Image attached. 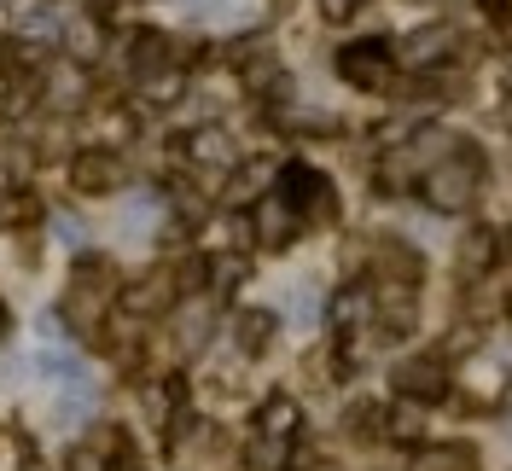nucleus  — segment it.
Masks as SVG:
<instances>
[{"label":"nucleus","mask_w":512,"mask_h":471,"mask_svg":"<svg viewBox=\"0 0 512 471\" xmlns=\"http://www.w3.org/2000/svg\"><path fill=\"white\" fill-rule=\"evenodd\" d=\"M425 198H431L437 210H466V204H472V169H466V163L431 169V175H425Z\"/></svg>","instance_id":"obj_1"},{"label":"nucleus","mask_w":512,"mask_h":471,"mask_svg":"<svg viewBox=\"0 0 512 471\" xmlns=\"http://www.w3.org/2000/svg\"><path fill=\"white\" fill-rule=\"evenodd\" d=\"M384 53H390V41H361V47H350V53L338 59V70L350 76L355 88H379V82H384V64H390Z\"/></svg>","instance_id":"obj_2"},{"label":"nucleus","mask_w":512,"mask_h":471,"mask_svg":"<svg viewBox=\"0 0 512 471\" xmlns=\"http://www.w3.org/2000/svg\"><path fill=\"white\" fill-rule=\"evenodd\" d=\"M291 431H297V402L291 396H268L262 413H256V437L268 442V448H286Z\"/></svg>","instance_id":"obj_3"},{"label":"nucleus","mask_w":512,"mask_h":471,"mask_svg":"<svg viewBox=\"0 0 512 471\" xmlns=\"http://www.w3.org/2000/svg\"><path fill=\"white\" fill-rule=\"evenodd\" d=\"M280 198H286L291 210H303V204H315L320 192H332L326 187V175H315V169H309V163H286V169H280Z\"/></svg>","instance_id":"obj_4"},{"label":"nucleus","mask_w":512,"mask_h":471,"mask_svg":"<svg viewBox=\"0 0 512 471\" xmlns=\"http://www.w3.org/2000/svg\"><path fill=\"white\" fill-rule=\"evenodd\" d=\"M268 181H274V163H268V157L239 163V169L227 175V198H233V204H256V192L268 187Z\"/></svg>","instance_id":"obj_5"},{"label":"nucleus","mask_w":512,"mask_h":471,"mask_svg":"<svg viewBox=\"0 0 512 471\" xmlns=\"http://www.w3.org/2000/svg\"><path fill=\"white\" fill-rule=\"evenodd\" d=\"M123 181V169H117V157H76V187L82 192H105V187H117Z\"/></svg>","instance_id":"obj_6"},{"label":"nucleus","mask_w":512,"mask_h":471,"mask_svg":"<svg viewBox=\"0 0 512 471\" xmlns=\"http://www.w3.org/2000/svg\"><path fill=\"white\" fill-rule=\"evenodd\" d=\"M192 157H198V163H222L227 175L239 169V152L227 146V134H222V128H198V134H192Z\"/></svg>","instance_id":"obj_7"},{"label":"nucleus","mask_w":512,"mask_h":471,"mask_svg":"<svg viewBox=\"0 0 512 471\" xmlns=\"http://www.w3.org/2000/svg\"><path fill=\"white\" fill-rule=\"evenodd\" d=\"M256 233H262V245H286V233H291V204L274 192L262 210H256Z\"/></svg>","instance_id":"obj_8"},{"label":"nucleus","mask_w":512,"mask_h":471,"mask_svg":"<svg viewBox=\"0 0 512 471\" xmlns=\"http://www.w3.org/2000/svg\"><path fill=\"white\" fill-rule=\"evenodd\" d=\"M47 94H59L53 105H82V94H88V76H82V64H53V76H47Z\"/></svg>","instance_id":"obj_9"},{"label":"nucleus","mask_w":512,"mask_h":471,"mask_svg":"<svg viewBox=\"0 0 512 471\" xmlns=\"http://www.w3.org/2000/svg\"><path fill=\"white\" fill-rule=\"evenodd\" d=\"M402 390L431 402V396H443V373L437 367H402Z\"/></svg>","instance_id":"obj_10"},{"label":"nucleus","mask_w":512,"mask_h":471,"mask_svg":"<svg viewBox=\"0 0 512 471\" xmlns=\"http://www.w3.org/2000/svg\"><path fill=\"white\" fill-rule=\"evenodd\" d=\"M448 41H454V30H425V35H414V41H408V47H414V53H408V59H425V64H431V59H443V53H437V47H448Z\"/></svg>","instance_id":"obj_11"},{"label":"nucleus","mask_w":512,"mask_h":471,"mask_svg":"<svg viewBox=\"0 0 512 471\" xmlns=\"http://www.w3.org/2000/svg\"><path fill=\"white\" fill-rule=\"evenodd\" d=\"M361 309H367V291H355V285H350V291H338V297H332V320H338L344 332H350V320H355Z\"/></svg>","instance_id":"obj_12"},{"label":"nucleus","mask_w":512,"mask_h":471,"mask_svg":"<svg viewBox=\"0 0 512 471\" xmlns=\"http://www.w3.org/2000/svg\"><path fill=\"white\" fill-rule=\"evenodd\" d=\"M239 326H245V349H262L268 344V326H274V314H245V320H239Z\"/></svg>","instance_id":"obj_13"},{"label":"nucleus","mask_w":512,"mask_h":471,"mask_svg":"<svg viewBox=\"0 0 512 471\" xmlns=\"http://www.w3.org/2000/svg\"><path fill=\"white\" fill-rule=\"evenodd\" d=\"M70 471H111V460H105L99 448H76V454H70Z\"/></svg>","instance_id":"obj_14"},{"label":"nucleus","mask_w":512,"mask_h":471,"mask_svg":"<svg viewBox=\"0 0 512 471\" xmlns=\"http://www.w3.org/2000/svg\"><path fill=\"white\" fill-rule=\"evenodd\" d=\"M6 326H12V314H6V303H0V338H6Z\"/></svg>","instance_id":"obj_15"}]
</instances>
